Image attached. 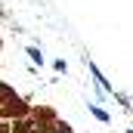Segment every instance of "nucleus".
Listing matches in <instances>:
<instances>
[{
	"label": "nucleus",
	"instance_id": "f257e3e1",
	"mask_svg": "<svg viewBox=\"0 0 133 133\" xmlns=\"http://www.w3.org/2000/svg\"><path fill=\"white\" fill-rule=\"evenodd\" d=\"M28 108H25V102L19 99L3 81H0V115H6V118H22Z\"/></svg>",
	"mask_w": 133,
	"mask_h": 133
},
{
	"label": "nucleus",
	"instance_id": "7ed1b4c3",
	"mask_svg": "<svg viewBox=\"0 0 133 133\" xmlns=\"http://www.w3.org/2000/svg\"><path fill=\"white\" fill-rule=\"evenodd\" d=\"M90 111H93V115H96V118H99V121H108V115H105V111H102L99 105H90Z\"/></svg>",
	"mask_w": 133,
	"mask_h": 133
},
{
	"label": "nucleus",
	"instance_id": "f03ea898",
	"mask_svg": "<svg viewBox=\"0 0 133 133\" xmlns=\"http://www.w3.org/2000/svg\"><path fill=\"white\" fill-rule=\"evenodd\" d=\"M28 56H31V59H34V62H37V65L43 62V56H40V50H37V46H28Z\"/></svg>",
	"mask_w": 133,
	"mask_h": 133
}]
</instances>
